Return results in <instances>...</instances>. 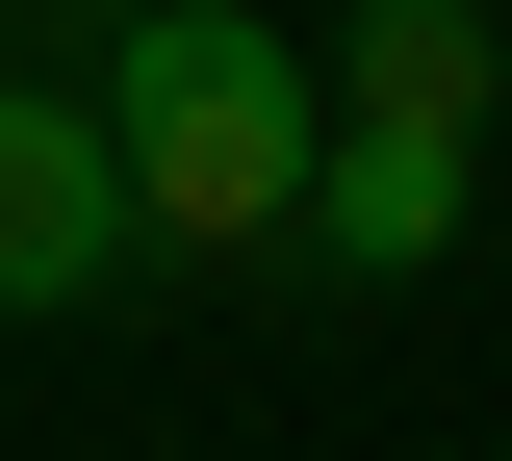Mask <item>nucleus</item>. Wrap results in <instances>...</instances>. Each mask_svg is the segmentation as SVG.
I'll use <instances>...</instances> for the list:
<instances>
[{
    "label": "nucleus",
    "instance_id": "f257e3e1",
    "mask_svg": "<svg viewBox=\"0 0 512 461\" xmlns=\"http://www.w3.org/2000/svg\"><path fill=\"white\" fill-rule=\"evenodd\" d=\"M103 129H128V205H154V231L256 257V231H308V180H333V77L282 52V26H231V0H128L103 26Z\"/></svg>",
    "mask_w": 512,
    "mask_h": 461
},
{
    "label": "nucleus",
    "instance_id": "f03ea898",
    "mask_svg": "<svg viewBox=\"0 0 512 461\" xmlns=\"http://www.w3.org/2000/svg\"><path fill=\"white\" fill-rule=\"evenodd\" d=\"M128 129H103V77H0V308H103L128 282Z\"/></svg>",
    "mask_w": 512,
    "mask_h": 461
},
{
    "label": "nucleus",
    "instance_id": "7ed1b4c3",
    "mask_svg": "<svg viewBox=\"0 0 512 461\" xmlns=\"http://www.w3.org/2000/svg\"><path fill=\"white\" fill-rule=\"evenodd\" d=\"M461 154H487L461 103H359V77H333V180H308V257H359V282H410V257L461 231Z\"/></svg>",
    "mask_w": 512,
    "mask_h": 461
},
{
    "label": "nucleus",
    "instance_id": "20e7f679",
    "mask_svg": "<svg viewBox=\"0 0 512 461\" xmlns=\"http://www.w3.org/2000/svg\"><path fill=\"white\" fill-rule=\"evenodd\" d=\"M359 103H461V129H487V0H359Z\"/></svg>",
    "mask_w": 512,
    "mask_h": 461
}]
</instances>
